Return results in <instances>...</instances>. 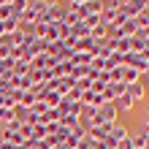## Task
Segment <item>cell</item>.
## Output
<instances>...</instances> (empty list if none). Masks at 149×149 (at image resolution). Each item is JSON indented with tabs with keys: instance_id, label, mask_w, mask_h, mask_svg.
Segmentation results:
<instances>
[{
	"instance_id": "cell-1",
	"label": "cell",
	"mask_w": 149,
	"mask_h": 149,
	"mask_svg": "<svg viewBox=\"0 0 149 149\" xmlns=\"http://www.w3.org/2000/svg\"><path fill=\"white\" fill-rule=\"evenodd\" d=\"M65 14H68L65 3L46 0V8H43V14L38 16V24H60V22H65Z\"/></svg>"
},
{
	"instance_id": "cell-2",
	"label": "cell",
	"mask_w": 149,
	"mask_h": 149,
	"mask_svg": "<svg viewBox=\"0 0 149 149\" xmlns=\"http://www.w3.org/2000/svg\"><path fill=\"white\" fill-rule=\"evenodd\" d=\"M43 8H46V0H30V6L24 8V14L19 16V22L36 24V22H38V16L43 14Z\"/></svg>"
},
{
	"instance_id": "cell-3",
	"label": "cell",
	"mask_w": 149,
	"mask_h": 149,
	"mask_svg": "<svg viewBox=\"0 0 149 149\" xmlns=\"http://www.w3.org/2000/svg\"><path fill=\"white\" fill-rule=\"evenodd\" d=\"M138 81H144L141 71H136V68H127V65H122V84H125V87H130V84H138Z\"/></svg>"
},
{
	"instance_id": "cell-4",
	"label": "cell",
	"mask_w": 149,
	"mask_h": 149,
	"mask_svg": "<svg viewBox=\"0 0 149 149\" xmlns=\"http://www.w3.org/2000/svg\"><path fill=\"white\" fill-rule=\"evenodd\" d=\"M127 98L133 100V106H138L144 98H146V90H144V81H138V84H130L127 87Z\"/></svg>"
},
{
	"instance_id": "cell-5",
	"label": "cell",
	"mask_w": 149,
	"mask_h": 149,
	"mask_svg": "<svg viewBox=\"0 0 149 149\" xmlns=\"http://www.w3.org/2000/svg\"><path fill=\"white\" fill-rule=\"evenodd\" d=\"M130 136V130H127V125H119V122H114V127H111V133H109V138L114 144H119L122 138H127Z\"/></svg>"
},
{
	"instance_id": "cell-6",
	"label": "cell",
	"mask_w": 149,
	"mask_h": 149,
	"mask_svg": "<svg viewBox=\"0 0 149 149\" xmlns=\"http://www.w3.org/2000/svg\"><path fill=\"white\" fill-rule=\"evenodd\" d=\"M114 106H117V111H119V114H125V111H133V109H136V106H133V100H130L127 95L117 98V100H114Z\"/></svg>"
},
{
	"instance_id": "cell-7",
	"label": "cell",
	"mask_w": 149,
	"mask_h": 149,
	"mask_svg": "<svg viewBox=\"0 0 149 149\" xmlns=\"http://www.w3.org/2000/svg\"><path fill=\"white\" fill-rule=\"evenodd\" d=\"M27 6H30V0H11V11H14L16 19L24 14V8H27Z\"/></svg>"
},
{
	"instance_id": "cell-8",
	"label": "cell",
	"mask_w": 149,
	"mask_h": 149,
	"mask_svg": "<svg viewBox=\"0 0 149 149\" xmlns=\"http://www.w3.org/2000/svg\"><path fill=\"white\" fill-rule=\"evenodd\" d=\"M30 111H33V114H38V117H43V114L49 111V103H46V100H36V106H33Z\"/></svg>"
},
{
	"instance_id": "cell-9",
	"label": "cell",
	"mask_w": 149,
	"mask_h": 149,
	"mask_svg": "<svg viewBox=\"0 0 149 149\" xmlns=\"http://www.w3.org/2000/svg\"><path fill=\"white\" fill-rule=\"evenodd\" d=\"M144 79H149V65H146V68H144Z\"/></svg>"
}]
</instances>
